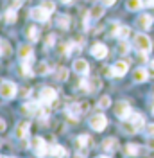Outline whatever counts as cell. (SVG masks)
<instances>
[{
  "instance_id": "cell-1",
  "label": "cell",
  "mask_w": 154,
  "mask_h": 158,
  "mask_svg": "<svg viewBox=\"0 0 154 158\" xmlns=\"http://www.w3.org/2000/svg\"><path fill=\"white\" fill-rule=\"evenodd\" d=\"M133 45H135V49L138 52H145V54H149L151 50H152V41L149 36H145V34H136L135 40H133Z\"/></svg>"
},
{
  "instance_id": "cell-2",
  "label": "cell",
  "mask_w": 154,
  "mask_h": 158,
  "mask_svg": "<svg viewBox=\"0 0 154 158\" xmlns=\"http://www.w3.org/2000/svg\"><path fill=\"white\" fill-rule=\"evenodd\" d=\"M48 148H50V146H48L41 137H34V140H32V149H34V155L38 158H47L48 156Z\"/></svg>"
},
{
  "instance_id": "cell-3",
  "label": "cell",
  "mask_w": 154,
  "mask_h": 158,
  "mask_svg": "<svg viewBox=\"0 0 154 158\" xmlns=\"http://www.w3.org/2000/svg\"><path fill=\"white\" fill-rule=\"evenodd\" d=\"M58 99V94H56V90L50 88V86H45V88H41V92H39V97L38 101L45 106V104H52L54 101Z\"/></svg>"
},
{
  "instance_id": "cell-4",
  "label": "cell",
  "mask_w": 154,
  "mask_h": 158,
  "mask_svg": "<svg viewBox=\"0 0 154 158\" xmlns=\"http://www.w3.org/2000/svg\"><path fill=\"white\" fill-rule=\"evenodd\" d=\"M16 92H18V88L13 81H2L0 83V95L4 99H13L16 95Z\"/></svg>"
},
{
  "instance_id": "cell-5",
  "label": "cell",
  "mask_w": 154,
  "mask_h": 158,
  "mask_svg": "<svg viewBox=\"0 0 154 158\" xmlns=\"http://www.w3.org/2000/svg\"><path fill=\"white\" fill-rule=\"evenodd\" d=\"M113 111H115V115L120 118V120H127L129 115L133 113V111H131V106H129L125 101H118L115 104V108H113Z\"/></svg>"
},
{
  "instance_id": "cell-6",
  "label": "cell",
  "mask_w": 154,
  "mask_h": 158,
  "mask_svg": "<svg viewBox=\"0 0 154 158\" xmlns=\"http://www.w3.org/2000/svg\"><path fill=\"white\" fill-rule=\"evenodd\" d=\"M106 126H107L106 115H102V113L91 115V118H90V128L91 129H95V131H102V129H106Z\"/></svg>"
},
{
  "instance_id": "cell-7",
  "label": "cell",
  "mask_w": 154,
  "mask_h": 158,
  "mask_svg": "<svg viewBox=\"0 0 154 158\" xmlns=\"http://www.w3.org/2000/svg\"><path fill=\"white\" fill-rule=\"evenodd\" d=\"M127 69H129L127 61H116L115 65L107 70V74H109V77H122V76H125Z\"/></svg>"
},
{
  "instance_id": "cell-8",
  "label": "cell",
  "mask_w": 154,
  "mask_h": 158,
  "mask_svg": "<svg viewBox=\"0 0 154 158\" xmlns=\"http://www.w3.org/2000/svg\"><path fill=\"white\" fill-rule=\"evenodd\" d=\"M30 18L36 20V22H47L48 16H50V11H47L43 6H38V7H34V9H30Z\"/></svg>"
},
{
  "instance_id": "cell-9",
  "label": "cell",
  "mask_w": 154,
  "mask_h": 158,
  "mask_svg": "<svg viewBox=\"0 0 154 158\" xmlns=\"http://www.w3.org/2000/svg\"><path fill=\"white\" fill-rule=\"evenodd\" d=\"M81 88H83V92L93 94V92H97V90L100 88V79H99V77L86 79V81H83V83H81Z\"/></svg>"
},
{
  "instance_id": "cell-10",
  "label": "cell",
  "mask_w": 154,
  "mask_h": 158,
  "mask_svg": "<svg viewBox=\"0 0 154 158\" xmlns=\"http://www.w3.org/2000/svg\"><path fill=\"white\" fill-rule=\"evenodd\" d=\"M90 52H91V56L95 59H104L107 56V47L104 43H95V45H91Z\"/></svg>"
},
{
  "instance_id": "cell-11",
  "label": "cell",
  "mask_w": 154,
  "mask_h": 158,
  "mask_svg": "<svg viewBox=\"0 0 154 158\" xmlns=\"http://www.w3.org/2000/svg\"><path fill=\"white\" fill-rule=\"evenodd\" d=\"M152 22H154L152 16H151L149 13H144V15H140V16H138V20H136V25H138L142 31H147V29H151Z\"/></svg>"
},
{
  "instance_id": "cell-12",
  "label": "cell",
  "mask_w": 154,
  "mask_h": 158,
  "mask_svg": "<svg viewBox=\"0 0 154 158\" xmlns=\"http://www.w3.org/2000/svg\"><path fill=\"white\" fill-rule=\"evenodd\" d=\"M29 128H30V122H29V120L20 122L18 126H16V129H14V137L23 140V138L27 137V133H29Z\"/></svg>"
},
{
  "instance_id": "cell-13",
  "label": "cell",
  "mask_w": 154,
  "mask_h": 158,
  "mask_svg": "<svg viewBox=\"0 0 154 158\" xmlns=\"http://www.w3.org/2000/svg\"><path fill=\"white\" fill-rule=\"evenodd\" d=\"M74 70H75L79 76H88L90 65H88V61H84V59H75L74 61Z\"/></svg>"
},
{
  "instance_id": "cell-14",
  "label": "cell",
  "mask_w": 154,
  "mask_h": 158,
  "mask_svg": "<svg viewBox=\"0 0 154 158\" xmlns=\"http://www.w3.org/2000/svg\"><path fill=\"white\" fill-rule=\"evenodd\" d=\"M48 156L50 158H65L67 156V149L63 148V146H59V144H54V146L48 148Z\"/></svg>"
},
{
  "instance_id": "cell-15",
  "label": "cell",
  "mask_w": 154,
  "mask_h": 158,
  "mask_svg": "<svg viewBox=\"0 0 154 158\" xmlns=\"http://www.w3.org/2000/svg\"><path fill=\"white\" fill-rule=\"evenodd\" d=\"M39 106H41V102H25L23 106H22V113H25V115H38L39 111Z\"/></svg>"
},
{
  "instance_id": "cell-16",
  "label": "cell",
  "mask_w": 154,
  "mask_h": 158,
  "mask_svg": "<svg viewBox=\"0 0 154 158\" xmlns=\"http://www.w3.org/2000/svg\"><path fill=\"white\" fill-rule=\"evenodd\" d=\"M104 9H106V6H104V4H97V6H93V7L90 9L88 16H90L91 20H99L102 15H104Z\"/></svg>"
},
{
  "instance_id": "cell-17",
  "label": "cell",
  "mask_w": 154,
  "mask_h": 158,
  "mask_svg": "<svg viewBox=\"0 0 154 158\" xmlns=\"http://www.w3.org/2000/svg\"><path fill=\"white\" fill-rule=\"evenodd\" d=\"M127 120H129V122H131V124L136 128V131H138V129H142L145 126V120H144V117H142L140 113H131Z\"/></svg>"
},
{
  "instance_id": "cell-18",
  "label": "cell",
  "mask_w": 154,
  "mask_h": 158,
  "mask_svg": "<svg viewBox=\"0 0 154 158\" xmlns=\"http://www.w3.org/2000/svg\"><path fill=\"white\" fill-rule=\"evenodd\" d=\"M18 58L20 59H30L32 58V47H30L29 43L20 45L18 47Z\"/></svg>"
},
{
  "instance_id": "cell-19",
  "label": "cell",
  "mask_w": 154,
  "mask_h": 158,
  "mask_svg": "<svg viewBox=\"0 0 154 158\" xmlns=\"http://www.w3.org/2000/svg\"><path fill=\"white\" fill-rule=\"evenodd\" d=\"M102 148H104V151L113 153V151H116V148H118V140H116L115 137H107L106 140L102 142Z\"/></svg>"
},
{
  "instance_id": "cell-20",
  "label": "cell",
  "mask_w": 154,
  "mask_h": 158,
  "mask_svg": "<svg viewBox=\"0 0 154 158\" xmlns=\"http://www.w3.org/2000/svg\"><path fill=\"white\" fill-rule=\"evenodd\" d=\"M147 77H149L147 69H136L135 72H133V79H135V83H144V81H147Z\"/></svg>"
},
{
  "instance_id": "cell-21",
  "label": "cell",
  "mask_w": 154,
  "mask_h": 158,
  "mask_svg": "<svg viewBox=\"0 0 154 158\" xmlns=\"http://www.w3.org/2000/svg\"><path fill=\"white\" fill-rule=\"evenodd\" d=\"M25 36H27L30 41H38L39 40V29L36 25H29V27L25 29Z\"/></svg>"
},
{
  "instance_id": "cell-22",
  "label": "cell",
  "mask_w": 154,
  "mask_h": 158,
  "mask_svg": "<svg viewBox=\"0 0 154 158\" xmlns=\"http://www.w3.org/2000/svg\"><path fill=\"white\" fill-rule=\"evenodd\" d=\"M144 6H145L144 0H127V2H125V7L129 11H140Z\"/></svg>"
},
{
  "instance_id": "cell-23",
  "label": "cell",
  "mask_w": 154,
  "mask_h": 158,
  "mask_svg": "<svg viewBox=\"0 0 154 158\" xmlns=\"http://www.w3.org/2000/svg\"><path fill=\"white\" fill-rule=\"evenodd\" d=\"M74 49H77L75 43H74V41H68V43H63V45H59L58 52H59V54H70V52H72Z\"/></svg>"
},
{
  "instance_id": "cell-24",
  "label": "cell",
  "mask_w": 154,
  "mask_h": 158,
  "mask_svg": "<svg viewBox=\"0 0 154 158\" xmlns=\"http://www.w3.org/2000/svg\"><path fill=\"white\" fill-rule=\"evenodd\" d=\"M4 20H6L7 23H14V22H16V9H14V7H9V9L4 13Z\"/></svg>"
},
{
  "instance_id": "cell-25",
  "label": "cell",
  "mask_w": 154,
  "mask_h": 158,
  "mask_svg": "<svg viewBox=\"0 0 154 158\" xmlns=\"http://www.w3.org/2000/svg\"><path fill=\"white\" fill-rule=\"evenodd\" d=\"M88 144H90V137H88V135H81V137L75 138V148H77V149L86 148Z\"/></svg>"
},
{
  "instance_id": "cell-26",
  "label": "cell",
  "mask_w": 154,
  "mask_h": 158,
  "mask_svg": "<svg viewBox=\"0 0 154 158\" xmlns=\"http://www.w3.org/2000/svg\"><path fill=\"white\" fill-rule=\"evenodd\" d=\"M129 34H131V29H129L127 25H118V31H116V36H118L120 40L129 38Z\"/></svg>"
},
{
  "instance_id": "cell-27",
  "label": "cell",
  "mask_w": 154,
  "mask_h": 158,
  "mask_svg": "<svg viewBox=\"0 0 154 158\" xmlns=\"http://www.w3.org/2000/svg\"><path fill=\"white\" fill-rule=\"evenodd\" d=\"M58 25L61 29H68V27H70V16H68V15H61L58 18Z\"/></svg>"
},
{
  "instance_id": "cell-28",
  "label": "cell",
  "mask_w": 154,
  "mask_h": 158,
  "mask_svg": "<svg viewBox=\"0 0 154 158\" xmlns=\"http://www.w3.org/2000/svg\"><path fill=\"white\" fill-rule=\"evenodd\" d=\"M56 79H58V81H67L68 79V70L65 69V67H59V69L56 70Z\"/></svg>"
},
{
  "instance_id": "cell-29",
  "label": "cell",
  "mask_w": 154,
  "mask_h": 158,
  "mask_svg": "<svg viewBox=\"0 0 154 158\" xmlns=\"http://www.w3.org/2000/svg\"><path fill=\"white\" fill-rule=\"evenodd\" d=\"M34 72H36L38 76H45V74L48 72V65L45 63V61H41V63H38V67L34 69Z\"/></svg>"
},
{
  "instance_id": "cell-30",
  "label": "cell",
  "mask_w": 154,
  "mask_h": 158,
  "mask_svg": "<svg viewBox=\"0 0 154 158\" xmlns=\"http://www.w3.org/2000/svg\"><path fill=\"white\" fill-rule=\"evenodd\" d=\"M0 54H6V56H9L11 54V47L7 41H4V40H0Z\"/></svg>"
},
{
  "instance_id": "cell-31",
  "label": "cell",
  "mask_w": 154,
  "mask_h": 158,
  "mask_svg": "<svg viewBox=\"0 0 154 158\" xmlns=\"http://www.w3.org/2000/svg\"><path fill=\"white\" fill-rule=\"evenodd\" d=\"M125 153H127L129 156L138 155V146H136V144H127V146H125Z\"/></svg>"
},
{
  "instance_id": "cell-32",
  "label": "cell",
  "mask_w": 154,
  "mask_h": 158,
  "mask_svg": "<svg viewBox=\"0 0 154 158\" xmlns=\"http://www.w3.org/2000/svg\"><path fill=\"white\" fill-rule=\"evenodd\" d=\"M109 104H111V99L107 97V95H104V97L99 99V106H100V108H107Z\"/></svg>"
},
{
  "instance_id": "cell-33",
  "label": "cell",
  "mask_w": 154,
  "mask_h": 158,
  "mask_svg": "<svg viewBox=\"0 0 154 158\" xmlns=\"http://www.w3.org/2000/svg\"><path fill=\"white\" fill-rule=\"evenodd\" d=\"M41 6H43V7H45L47 11H50V13H54V9H56V4H54L52 0H45Z\"/></svg>"
},
{
  "instance_id": "cell-34",
  "label": "cell",
  "mask_w": 154,
  "mask_h": 158,
  "mask_svg": "<svg viewBox=\"0 0 154 158\" xmlns=\"http://www.w3.org/2000/svg\"><path fill=\"white\" fill-rule=\"evenodd\" d=\"M118 52H120V54H127V52H129V43H125L124 40H122V43L118 45Z\"/></svg>"
},
{
  "instance_id": "cell-35",
  "label": "cell",
  "mask_w": 154,
  "mask_h": 158,
  "mask_svg": "<svg viewBox=\"0 0 154 158\" xmlns=\"http://www.w3.org/2000/svg\"><path fill=\"white\" fill-rule=\"evenodd\" d=\"M147 72H149V77H154V61H149Z\"/></svg>"
},
{
  "instance_id": "cell-36",
  "label": "cell",
  "mask_w": 154,
  "mask_h": 158,
  "mask_svg": "<svg viewBox=\"0 0 154 158\" xmlns=\"http://www.w3.org/2000/svg\"><path fill=\"white\" fill-rule=\"evenodd\" d=\"M147 146H149V149H154V135L147 138Z\"/></svg>"
},
{
  "instance_id": "cell-37",
  "label": "cell",
  "mask_w": 154,
  "mask_h": 158,
  "mask_svg": "<svg viewBox=\"0 0 154 158\" xmlns=\"http://www.w3.org/2000/svg\"><path fill=\"white\" fill-rule=\"evenodd\" d=\"M145 131L149 133V137H151V135H154V124H149V126H145Z\"/></svg>"
},
{
  "instance_id": "cell-38",
  "label": "cell",
  "mask_w": 154,
  "mask_h": 158,
  "mask_svg": "<svg viewBox=\"0 0 154 158\" xmlns=\"http://www.w3.org/2000/svg\"><path fill=\"white\" fill-rule=\"evenodd\" d=\"M9 4H11V7H20V4H22V0H9Z\"/></svg>"
},
{
  "instance_id": "cell-39",
  "label": "cell",
  "mask_w": 154,
  "mask_h": 158,
  "mask_svg": "<svg viewBox=\"0 0 154 158\" xmlns=\"http://www.w3.org/2000/svg\"><path fill=\"white\" fill-rule=\"evenodd\" d=\"M20 95H22V97H27V95H30V88H22Z\"/></svg>"
},
{
  "instance_id": "cell-40",
  "label": "cell",
  "mask_w": 154,
  "mask_h": 158,
  "mask_svg": "<svg viewBox=\"0 0 154 158\" xmlns=\"http://www.w3.org/2000/svg\"><path fill=\"white\" fill-rule=\"evenodd\" d=\"M100 2H102V4H104V6H106V7H111V6H113V4H115L116 0H100Z\"/></svg>"
},
{
  "instance_id": "cell-41",
  "label": "cell",
  "mask_w": 154,
  "mask_h": 158,
  "mask_svg": "<svg viewBox=\"0 0 154 158\" xmlns=\"http://www.w3.org/2000/svg\"><path fill=\"white\" fill-rule=\"evenodd\" d=\"M6 128H7L6 120H4V118H0V131H6Z\"/></svg>"
},
{
  "instance_id": "cell-42",
  "label": "cell",
  "mask_w": 154,
  "mask_h": 158,
  "mask_svg": "<svg viewBox=\"0 0 154 158\" xmlns=\"http://www.w3.org/2000/svg\"><path fill=\"white\" fill-rule=\"evenodd\" d=\"M52 43H54V36H48L47 38V47H50Z\"/></svg>"
},
{
  "instance_id": "cell-43",
  "label": "cell",
  "mask_w": 154,
  "mask_h": 158,
  "mask_svg": "<svg viewBox=\"0 0 154 158\" xmlns=\"http://www.w3.org/2000/svg\"><path fill=\"white\" fill-rule=\"evenodd\" d=\"M147 6H152L154 7V0H147Z\"/></svg>"
},
{
  "instance_id": "cell-44",
  "label": "cell",
  "mask_w": 154,
  "mask_h": 158,
  "mask_svg": "<svg viewBox=\"0 0 154 158\" xmlns=\"http://www.w3.org/2000/svg\"><path fill=\"white\" fill-rule=\"evenodd\" d=\"M59 2H61V4H70L72 0H59Z\"/></svg>"
},
{
  "instance_id": "cell-45",
  "label": "cell",
  "mask_w": 154,
  "mask_h": 158,
  "mask_svg": "<svg viewBox=\"0 0 154 158\" xmlns=\"http://www.w3.org/2000/svg\"><path fill=\"white\" fill-rule=\"evenodd\" d=\"M74 158H84V155H75Z\"/></svg>"
},
{
  "instance_id": "cell-46",
  "label": "cell",
  "mask_w": 154,
  "mask_h": 158,
  "mask_svg": "<svg viewBox=\"0 0 154 158\" xmlns=\"http://www.w3.org/2000/svg\"><path fill=\"white\" fill-rule=\"evenodd\" d=\"M151 110H152V113H154V101H152V106H151Z\"/></svg>"
},
{
  "instance_id": "cell-47",
  "label": "cell",
  "mask_w": 154,
  "mask_h": 158,
  "mask_svg": "<svg viewBox=\"0 0 154 158\" xmlns=\"http://www.w3.org/2000/svg\"><path fill=\"white\" fill-rule=\"evenodd\" d=\"M97 158H109V156H97Z\"/></svg>"
},
{
  "instance_id": "cell-48",
  "label": "cell",
  "mask_w": 154,
  "mask_h": 158,
  "mask_svg": "<svg viewBox=\"0 0 154 158\" xmlns=\"http://www.w3.org/2000/svg\"><path fill=\"white\" fill-rule=\"evenodd\" d=\"M0 158H2V156H0Z\"/></svg>"
},
{
  "instance_id": "cell-49",
  "label": "cell",
  "mask_w": 154,
  "mask_h": 158,
  "mask_svg": "<svg viewBox=\"0 0 154 158\" xmlns=\"http://www.w3.org/2000/svg\"><path fill=\"white\" fill-rule=\"evenodd\" d=\"M152 90H154V88H152Z\"/></svg>"
}]
</instances>
